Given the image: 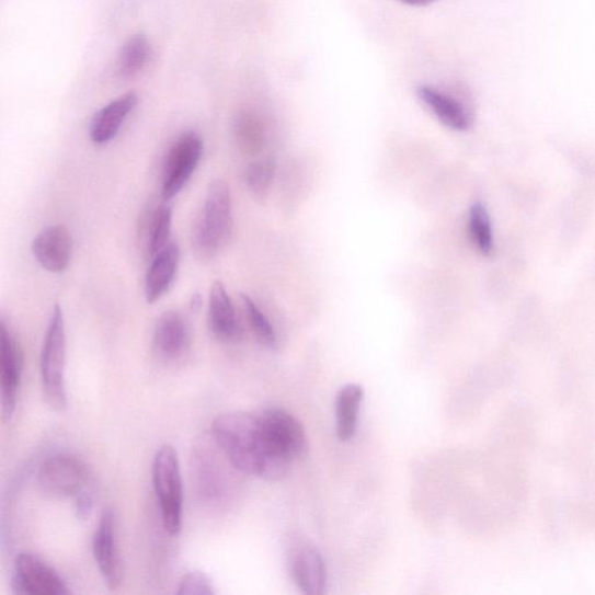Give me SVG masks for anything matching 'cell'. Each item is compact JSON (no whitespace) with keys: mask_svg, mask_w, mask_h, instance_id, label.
I'll return each mask as SVG.
<instances>
[{"mask_svg":"<svg viewBox=\"0 0 595 595\" xmlns=\"http://www.w3.org/2000/svg\"><path fill=\"white\" fill-rule=\"evenodd\" d=\"M210 435L229 465L243 474L278 482L290 471L291 460L268 447L260 415L245 412L221 414L213 422Z\"/></svg>","mask_w":595,"mask_h":595,"instance_id":"cell-1","label":"cell"},{"mask_svg":"<svg viewBox=\"0 0 595 595\" xmlns=\"http://www.w3.org/2000/svg\"><path fill=\"white\" fill-rule=\"evenodd\" d=\"M232 229L230 188L222 180L213 181L207 187L202 214L192 233L196 255L204 261L216 258L232 236Z\"/></svg>","mask_w":595,"mask_h":595,"instance_id":"cell-2","label":"cell"},{"mask_svg":"<svg viewBox=\"0 0 595 595\" xmlns=\"http://www.w3.org/2000/svg\"><path fill=\"white\" fill-rule=\"evenodd\" d=\"M152 487L161 510L164 530L178 536L183 525L184 490L180 458L174 447L162 446L152 460Z\"/></svg>","mask_w":595,"mask_h":595,"instance_id":"cell-3","label":"cell"},{"mask_svg":"<svg viewBox=\"0 0 595 595\" xmlns=\"http://www.w3.org/2000/svg\"><path fill=\"white\" fill-rule=\"evenodd\" d=\"M67 339L64 311L59 304L53 307L45 335L41 369L43 390L48 405L55 411L67 409L65 389Z\"/></svg>","mask_w":595,"mask_h":595,"instance_id":"cell-4","label":"cell"},{"mask_svg":"<svg viewBox=\"0 0 595 595\" xmlns=\"http://www.w3.org/2000/svg\"><path fill=\"white\" fill-rule=\"evenodd\" d=\"M204 152V142L196 131H185L171 146L163 169L162 198H175L195 174Z\"/></svg>","mask_w":595,"mask_h":595,"instance_id":"cell-5","label":"cell"},{"mask_svg":"<svg viewBox=\"0 0 595 595\" xmlns=\"http://www.w3.org/2000/svg\"><path fill=\"white\" fill-rule=\"evenodd\" d=\"M37 483L49 495L75 497L88 489L90 471L81 459L57 454L45 459L37 472Z\"/></svg>","mask_w":595,"mask_h":595,"instance_id":"cell-6","label":"cell"},{"mask_svg":"<svg viewBox=\"0 0 595 595\" xmlns=\"http://www.w3.org/2000/svg\"><path fill=\"white\" fill-rule=\"evenodd\" d=\"M268 447L287 459H302L309 454V440L300 422L289 412L273 408L259 414Z\"/></svg>","mask_w":595,"mask_h":595,"instance_id":"cell-7","label":"cell"},{"mask_svg":"<svg viewBox=\"0 0 595 595\" xmlns=\"http://www.w3.org/2000/svg\"><path fill=\"white\" fill-rule=\"evenodd\" d=\"M12 591L21 595H66L68 585L36 554L24 552L18 556L11 582Z\"/></svg>","mask_w":595,"mask_h":595,"instance_id":"cell-8","label":"cell"},{"mask_svg":"<svg viewBox=\"0 0 595 595\" xmlns=\"http://www.w3.org/2000/svg\"><path fill=\"white\" fill-rule=\"evenodd\" d=\"M92 552L102 577L111 591L121 588L125 569L117 543V516L106 508L92 537Z\"/></svg>","mask_w":595,"mask_h":595,"instance_id":"cell-9","label":"cell"},{"mask_svg":"<svg viewBox=\"0 0 595 595\" xmlns=\"http://www.w3.org/2000/svg\"><path fill=\"white\" fill-rule=\"evenodd\" d=\"M24 356L5 320L0 324V381H2V415L11 420L15 411L19 389H21Z\"/></svg>","mask_w":595,"mask_h":595,"instance_id":"cell-10","label":"cell"},{"mask_svg":"<svg viewBox=\"0 0 595 595\" xmlns=\"http://www.w3.org/2000/svg\"><path fill=\"white\" fill-rule=\"evenodd\" d=\"M32 252L38 264L52 274L68 271L73 254V241L64 225H52L42 230L32 242Z\"/></svg>","mask_w":595,"mask_h":595,"instance_id":"cell-11","label":"cell"},{"mask_svg":"<svg viewBox=\"0 0 595 595\" xmlns=\"http://www.w3.org/2000/svg\"><path fill=\"white\" fill-rule=\"evenodd\" d=\"M190 347L191 329L187 320L178 311L164 312L153 329V355L164 362H175L184 357Z\"/></svg>","mask_w":595,"mask_h":595,"instance_id":"cell-12","label":"cell"},{"mask_svg":"<svg viewBox=\"0 0 595 595\" xmlns=\"http://www.w3.org/2000/svg\"><path fill=\"white\" fill-rule=\"evenodd\" d=\"M207 323L210 335L221 343H238L243 336L233 302L220 281L210 286Z\"/></svg>","mask_w":595,"mask_h":595,"instance_id":"cell-13","label":"cell"},{"mask_svg":"<svg viewBox=\"0 0 595 595\" xmlns=\"http://www.w3.org/2000/svg\"><path fill=\"white\" fill-rule=\"evenodd\" d=\"M138 103L137 92L129 91L95 112L89 127L90 140L99 146L111 142L118 136L128 115Z\"/></svg>","mask_w":595,"mask_h":595,"instance_id":"cell-14","label":"cell"},{"mask_svg":"<svg viewBox=\"0 0 595 595\" xmlns=\"http://www.w3.org/2000/svg\"><path fill=\"white\" fill-rule=\"evenodd\" d=\"M416 95L446 127L456 131H466L471 127L469 110L449 92L431 85H421L416 89Z\"/></svg>","mask_w":595,"mask_h":595,"instance_id":"cell-15","label":"cell"},{"mask_svg":"<svg viewBox=\"0 0 595 595\" xmlns=\"http://www.w3.org/2000/svg\"><path fill=\"white\" fill-rule=\"evenodd\" d=\"M291 577L306 595L324 594L328 587V570L320 552L311 546L294 551L290 559Z\"/></svg>","mask_w":595,"mask_h":595,"instance_id":"cell-16","label":"cell"},{"mask_svg":"<svg viewBox=\"0 0 595 595\" xmlns=\"http://www.w3.org/2000/svg\"><path fill=\"white\" fill-rule=\"evenodd\" d=\"M180 256V245L170 242L151 258L145 279V296L148 304H156L168 294L178 274Z\"/></svg>","mask_w":595,"mask_h":595,"instance_id":"cell-17","label":"cell"},{"mask_svg":"<svg viewBox=\"0 0 595 595\" xmlns=\"http://www.w3.org/2000/svg\"><path fill=\"white\" fill-rule=\"evenodd\" d=\"M363 398L364 390L358 384H347L336 394V435L342 443H348L356 434Z\"/></svg>","mask_w":595,"mask_h":595,"instance_id":"cell-18","label":"cell"},{"mask_svg":"<svg viewBox=\"0 0 595 595\" xmlns=\"http://www.w3.org/2000/svg\"><path fill=\"white\" fill-rule=\"evenodd\" d=\"M151 55L152 47L149 38L142 33L131 35L118 55V75L131 77L141 72L150 61Z\"/></svg>","mask_w":595,"mask_h":595,"instance_id":"cell-19","label":"cell"},{"mask_svg":"<svg viewBox=\"0 0 595 595\" xmlns=\"http://www.w3.org/2000/svg\"><path fill=\"white\" fill-rule=\"evenodd\" d=\"M469 229L471 239L478 249L484 255H491L493 251V232L490 216L485 206L476 203L470 208Z\"/></svg>","mask_w":595,"mask_h":595,"instance_id":"cell-20","label":"cell"},{"mask_svg":"<svg viewBox=\"0 0 595 595\" xmlns=\"http://www.w3.org/2000/svg\"><path fill=\"white\" fill-rule=\"evenodd\" d=\"M172 209L169 205H162L153 214L149 226L148 252L151 258L170 243Z\"/></svg>","mask_w":595,"mask_h":595,"instance_id":"cell-21","label":"cell"},{"mask_svg":"<svg viewBox=\"0 0 595 595\" xmlns=\"http://www.w3.org/2000/svg\"><path fill=\"white\" fill-rule=\"evenodd\" d=\"M245 313L258 340L271 350L277 348V335L273 324L261 311L256 302L249 296H241Z\"/></svg>","mask_w":595,"mask_h":595,"instance_id":"cell-22","label":"cell"},{"mask_svg":"<svg viewBox=\"0 0 595 595\" xmlns=\"http://www.w3.org/2000/svg\"><path fill=\"white\" fill-rule=\"evenodd\" d=\"M276 171V162L272 158L262 159L249 164L244 172L245 184L254 195L262 197L271 188Z\"/></svg>","mask_w":595,"mask_h":595,"instance_id":"cell-23","label":"cell"},{"mask_svg":"<svg viewBox=\"0 0 595 595\" xmlns=\"http://www.w3.org/2000/svg\"><path fill=\"white\" fill-rule=\"evenodd\" d=\"M570 513L575 524L590 531H595V479L585 485L579 499H574Z\"/></svg>","mask_w":595,"mask_h":595,"instance_id":"cell-24","label":"cell"},{"mask_svg":"<svg viewBox=\"0 0 595 595\" xmlns=\"http://www.w3.org/2000/svg\"><path fill=\"white\" fill-rule=\"evenodd\" d=\"M176 593L181 595H214L216 591L206 574L201 571H192L184 575Z\"/></svg>","mask_w":595,"mask_h":595,"instance_id":"cell-25","label":"cell"},{"mask_svg":"<svg viewBox=\"0 0 595 595\" xmlns=\"http://www.w3.org/2000/svg\"><path fill=\"white\" fill-rule=\"evenodd\" d=\"M238 139L247 150L256 149L262 144V133L254 119L244 115L238 123Z\"/></svg>","mask_w":595,"mask_h":595,"instance_id":"cell-26","label":"cell"},{"mask_svg":"<svg viewBox=\"0 0 595 595\" xmlns=\"http://www.w3.org/2000/svg\"><path fill=\"white\" fill-rule=\"evenodd\" d=\"M93 507L92 495L89 489L75 496V512L80 520H87Z\"/></svg>","mask_w":595,"mask_h":595,"instance_id":"cell-27","label":"cell"},{"mask_svg":"<svg viewBox=\"0 0 595 595\" xmlns=\"http://www.w3.org/2000/svg\"><path fill=\"white\" fill-rule=\"evenodd\" d=\"M398 2L412 8H425L437 2V0H398Z\"/></svg>","mask_w":595,"mask_h":595,"instance_id":"cell-28","label":"cell"},{"mask_svg":"<svg viewBox=\"0 0 595 595\" xmlns=\"http://www.w3.org/2000/svg\"><path fill=\"white\" fill-rule=\"evenodd\" d=\"M203 306V298L199 294H195L192 296L190 300V309L191 311L198 312L202 309Z\"/></svg>","mask_w":595,"mask_h":595,"instance_id":"cell-29","label":"cell"}]
</instances>
